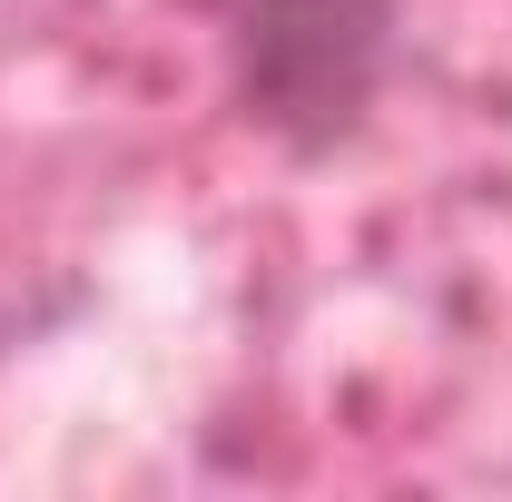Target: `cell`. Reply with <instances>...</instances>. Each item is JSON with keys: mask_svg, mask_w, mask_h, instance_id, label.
I'll return each instance as SVG.
<instances>
[{"mask_svg": "<svg viewBox=\"0 0 512 502\" xmlns=\"http://www.w3.org/2000/svg\"><path fill=\"white\" fill-rule=\"evenodd\" d=\"M217 20V79L247 138L325 168L375 128L404 69V0H197Z\"/></svg>", "mask_w": 512, "mask_h": 502, "instance_id": "cell-1", "label": "cell"}]
</instances>
